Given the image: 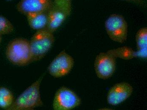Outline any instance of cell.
Returning a JSON list of instances; mask_svg holds the SVG:
<instances>
[{"label":"cell","mask_w":147,"mask_h":110,"mask_svg":"<svg viewBox=\"0 0 147 110\" xmlns=\"http://www.w3.org/2000/svg\"><path fill=\"white\" fill-rule=\"evenodd\" d=\"M55 6L66 12L68 16L71 11L72 0H53Z\"/></svg>","instance_id":"obj_16"},{"label":"cell","mask_w":147,"mask_h":110,"mask_svg":"<svg viewBox=\"0 0 147 110\" xmlns=\"http://www.w3.org/2000/svg\"><path fill=\"white\" fill-rule=\"evenodd\" d=\"M107 35L114 42L123 43L128 37V24L124 17L118 14L110 15L105 21Z\"/></svg>","instance_id":"obj_4"},{"label":"cell","mask_w":147,"mask_h":110,"mask_svg":"<svg viewBox=\"0 0 147 110\" xmlns=\"http://www.w3.org/2000/svg\"><path fill=\"white\" fill-rule=\"evenodd\" d=\"M15 101L14 94L11 90L5 87H0V108L8 110Z\"/></svg>","instance_id":"obj_14"},{"label":"cell","mask_w":147,"mask_h":110,"mask_svg":"<svg viewBox=\"0 0 147 110\" xmlns=\"http://www.w3.org/2000/svg\"><path fill=\"white\" fill-rule=\"evenodd\" d=\"M7 1H12V0H7Z\"/></svg>","instance_id":"obj_19"},{"label":"cell","mask_w":147,"mask_h":110,"mask_svg":"<svg viewBox=\"0 0 147 110\" xmlns=\"http://www.w3.org/2000/svg\"><path fill=\"white\" fill-rule=\"evenodd\" d=\"M121 1L132 3L142 7H146V0H121Z\"/></svg>","instance_id":"obj_17"},{"label":"cell","mask_w":147,"mask_h":110,"mask_svg":"<svg viewBox=\"0 0 147 110\" xmlns=\"http://www.w3.org/2000/svg\"><path fill=\"white\" fill-rule=\"evenodd\" d=\"M133 88L127 82L117 83L110 88L107 100L109 104L116 106L126 101L132 94Z\"/></svg>","instance_id":"obj_9"},{"label":"cell","mask_w":147,"mask_h":110,"mask_svg":"<svg viewBox=\"0 0 147 110\" xmlns=\"http://www.w3.org/2000/svg\"><path fill=\"white\" fill-rule=\"evenodd\" d=\"M69 16L62 10L54 5L47 12V24L46 28L53 33L61 26Z\"/></svg>","instance_id":"obj_10"},{"label":"cell","mask_w":147,"mask_h":110,"mask_svg":"<svg viewBox=\"0 0 147 110\" xmlns=\"http://www.w3.org/2000/svg\"><path fill=\"white\" fill-rule=\"evenodd\" d=\"M6 56L10 63L23 67L32 63V55L29 41L22 37L10 41L6 50Z\"/></svg>","instance_id":"obj_2"},{"label":"cell","mask_w":147,"mask_h":110,"mask_svg":"<svg viewBox=\"0 0 147 110\" xmlns=\"http://www.w3.org/2000/svg\"><path fill=\"white\" fill-rule=\"evenodd\" d=\"M107 52L116 59L119 58L125 60L132 59L137 57L136 51H134L131 47L128 46H123L112 49Z\"/></svg>","instance_id":"obj_13"},{"label":"cell","mask_w":147,"mask_h":110,"mask_svg":"<svg viewBox=\"0 0 147 110\" xmlns=\"http://www.w3.org/2000/svg\"><path fill=\"white\" fill-rule=\"evenodd\" d=\"M29 26L34 30L46 28L47 24V12L29 13L26 16Z\"/></svg>","instance_id":"obj_11"},{"label":"cell","mask_w":147,"mask_h":110,"mask_svg":"<svg viewBox=\"0 0 147 110\" xmlns=\"http://www.w3.org/2000/svg\"><path fill=\"white\" fill-rule=\"evenodd\" d=\"M2 40V36L0 35V44L1 43Z\"/></svg>","instance_id":"obj_18"},{"label":"cell","mask_w":147,"mask_h":110,"mask_svg":"<svg viewBox=\"0 0 147 110\" xmlns=\"http://www.w3.org/2000/svg\"><path fill=\"white\" fill-rule=\"evenodd\" d=\"M54 5L53 0H20L16 5V9L26 16L29 13H47Z\"/></svg>","instance_id":"obj_8"},{"label":"cell","mask_w":147,"mask_h":110,"mask_svg":"<svg viewBox=\"0 0 147 110\" xmlns=\"http://www.w3.org/2000/svg\"><path fill=\"white\" fill-rule=\"evenodd\" d=\"M136 43L138 51H136L137 57L142 59L147 57V28L143 27L137 32L136 35Z\"/></svg>","instance_id":"obj_12"},{"label":"cell","mask_w":147,"mask_h":110,"mask_svg":"<svg viewBox=\"0 0 147 110\" xmlns=\"http://www.w3.org/2000/svg\"><path fill=\"white\" fill-rule=\"evenodd\" d=\"M43 76L26 88L8 110H32L42 107L43 103L41 97L40 86Z\"/></svg>","instance_id":"obj_1"},{"label":"cell","mask_w":147,"mask_h":110,"mask_svg":"<svg viewBox=\"0 0 147 110\" xmlns=\"http://www.w3.org/2000/svg\"><path fill=\"white\" fill-rule=\"evenodd\" d=\"M12 23L4 16L0 15V35L9 34L14 31Z\"/></svg>","instance_id":"obj_15"},{"label":"cell","mask_w":147,"mask_h":110,"mask_svg":"<svg viewBox=\"0 0 147 110\" xmlns=\"http://www.w3.org/2000/svg\"><path fill=\"white\" fill-rule=\"evenodd\" d=\"M54 42L53 33L46 28L36 31L29 41L32 62L42 59L51 50Z\"/></svg>","instance_id":"obj_3"},{"label":"cell","mask_w":147,"mask_h":110,"mask_svg":"<svg viewBox=\"0 0 147 110\" xmlns=\"http://www.w3.org/2000/svg\"><path fill=\"white\" fill-rule=\"evenodd\" d=\"M74 60L65 50L61 51L49 64L48 72L55 78H60L69 74L73 69Z\"/></svg>","instance_id":"obj_6"},{"label":"cell","mask_w":147,"mask_h":110,"mask_svg":"<svg viewBox=\"0 0 147 110\" xmlns=\"http://www.w3.org/2000/svg\"><path fill=\"white\" fill-rule=\"evenodd\" d=\"M116 58L107 52L100 53L97 55L94 67L98 78L106 80L113 76L116 70Z\"/></svg>","instance_id":"obj_7"},{"label":"cell","mask_w":147,"mask_h":110,"mask_svg":"<svg viewBox=\"0 0 147 110\" xmlns=\"http://www.w3.org/2000/svg\"><path fill=\"white\" fill-rule=\"evenodd\" d=\"M81 99L71 89L62 86L57 90L53 101L54 110H71L80 106Z\"/></svg>","instance_id":"obj_5"}]
</instances>
